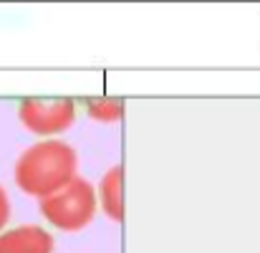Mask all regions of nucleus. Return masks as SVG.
<instances>
[{"label":"nucleus","instance_id":"nucleus-7","mask_svg":"<svg viewBox=\"0 0 260 253\" xmlns=\"http://www.w3.org/2000/svg\"><path fill=\"white\" fill-rule=\"evenodd\" d=\"M8 215H10V203H8L5 190L0 187V231H3V226L8 223Z\"/></svg>","mask_w":260,"mask_h":253},{"label":"nucleus","instance_id":"nucleus-2","mask_svg":"<svg viewBox=\"0 0 260 253\" xmlns=\"http://www.w3.org/2000/svg\"><path fill=\"white\" fill-rule=\"evenodd\" d=\"M43 218L58 231H81L96 213V192L86 180H71L58 192L41 200Z\"/></svg>","mask_w":260,"mask_h":253},{"label":"nucleus","instance_id":"nucleus-6","mask_svg":"<svg viewBox=\"0 0 260 253\" xmlns=\"http://www.w3.org/2000/svg\"><path fill=\"white\" fill-rule=\"evenodd\" d=\"M124 111V104L119 99H93L88 101V114L93 119H101V122H114L119 119Z\"/></svg>","mask_w":260,"mask_h":253},{"label":"nucleus","instance_id":"nucleus-4","mask_svg":"<svg viewBox=\"0 0 260 253\" xmlns=\"http://www.w3.org/2000/svg\"><path fill=\"white\" fill-rule=\"evenodd\" d=\"M0 253H53V238L38 226H20L0 236Z\"/></svg>","mask_w":260,"mask_h":253},{"label":"nucleus","instance_id":"nucleus-5","mask_svg":"<svg viewBox=\"0 0 260 253\" xmlns=\"http://www.w3.org/2000/svg\"><path fill=\"white\" fill-rule=\"evenodd\" d=\"M101 203H104V210L111 220H121L124 218V200H121V167H111L104 180H101Z\"/></svg>","mask_w":260,"mask_h":253},{"label":"nucleus","instance_id":"nucleus-3","mask_svg":"<svg viewBox=\"0 0 260 253\" xmlns=\"http://www.w3.org/2000/svg\"><path fill=\"white\" fill-rule=\"evenodd\" d=\"M18 117L36 134H56L74 124L76 104L71 99H23Z\"/></svg>","mask_w":260,"mask_h":253},{"label":"nucleus","instance_id":"nucleus-1","mask_svg":"<svg viewBox=\"0 0 260 253\" xmlns=\"http://www.w3.org/2000/svg\"><path fill=\"white\" fill-rule=\"evenodd\" d=\"M76 172V152L71 145L46 139L28 147L15 162V185L36 198H48L66 187Z\"/></svg>","mask_w":260,"mask_h":253}]
</instances>
